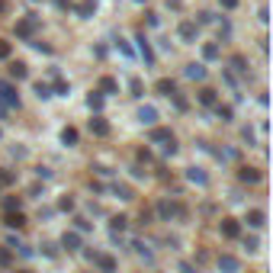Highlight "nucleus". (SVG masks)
Instances as JSON below:
<instances>
[{
    "label": "nucleus",
    "instance_id": "8fccbe9b",
    "mask_svg": "<svg viewBox=\"0 0 273 273\" xmlns=\"http://www.w3.org/2000/svg\"><path fill=\"white\" fill-rule=\"evenodd\" d=\"M218 6H225V10H235L238 0H218Z\"/></svg>",
    "mask_w": 273,
    "mask_h": 273
},
{
    "label": "nucleus",
    "instance_id": "cd10ccee",
    "mask_svg": "<svg viewBox=\"0 0 273 273\" xmlns=\"http://www.w3.org/2000/svg\"><path fill=\"white\" fill-rule=\"evenodd\" d=\"M170 138H174L170 129H151V141H170Z\"/></svg>",
    "mask_w": 273,
    "mask_h": 273
},
{
    "label": "nucleus",
    "instance_id": "a878e982",
    "mask_svg": "<svg viewBox=\"0 0 273 273\" xmlns=\"http://www.w3.org/2000/svg\"><path fill=\"white\" fill-rule=\"evenodd\" d=\"M61 141H65V145H77V129H61Z\"/></svg>",
    "mask_w": 273,
    "mask_h": 273
},
{
    "label": "nucleus",
    "instance_id": "864d4df0",
    "mask_svg": "<svg viewBox=\"0 0 273 273\" xmlns=\"http://www.w3.org/2000/svg\"><path fill=\"white\" fill-rule=\"evenodd\" d=\"M135 3H145V0H135Z\"/></svg>",
    "mask_w": 273,
    "mask_h": 273
},
{
    "label": "nucleus",
    "instance_id": "c756f323",
    "mask_svg": "<svg viewBox=\"0 0 273 273\" xmlns=\"http://www.w3.org/2000/svg\"><path fill=\"white\" fill-rule=\"evenodd\" d=\"M174 90H177V84H174V80H167V77H164V80H158V93H164V97H170Z\"/></svg>",
    "mask_w": 273,
    "mask_h": 273
},
{
    "label": "nucleus",
    "instance_id": "f3484780",
    "mask_svg": "<svg viewBox=\"0 0 273 273\" xmlns=\"http://www.w3.org/2000/svg\"><path fill=\"white\" fill-rule=\"evenodd\" d=\"M90 132L100 135V138H103V135H109V126H106L103 116H93V119H90Z\"/></svg>",
    "mask_w": 273,
    "mask_h": 273
},
{
    "label": "nucleus",
    "instance_id": "5701e85b",
    "mask_svg": "<svg viewBox=\"0 0 273 273\" xmlns=\"http://www.w3.org/2000/svg\"><path fill=\"white\" fill-rule=\"evenodd\" d=\"M129 90H132V97H135V100L145 97V84H141V77H132V80H129Z\"/></svg>",
    "mask_w": 273,
    "mask_h": 273
},
{
    "label": "nucleus",
    "instance_id": "58836bf2",
    "mask_svg": "<svg viewBox=\"0 0 273 273\" xmlns=\"http://www.w3.org/2000/svg\"><path fill=\"white\" fill-rule=\"evenodd\" d=\"M29 42H32V49H36V52H45V55H52V45H49V42H39V39H29Z\"/></svg>",
    "mask_w": 273,
    "mask_h": 273
},
{
    "label": "nucleus",
    "instance_id": "4468645a",
    "mask_svg": "<svg viewBox=\"0 0 273 273\" xmlns=\"http://www.w3.org/2000/svg\"><path fill=\"white\" fill-rule=\"evenodd\" d=\"M113 196L116 200H122V203H129V200H135V193H132V187H126V183H113Z\"/></svg>",
    "mask_w": 273,
    "mask_h": 273
},
{
    "label": "nucleus",
    "instance_id": "c03bdc74",
    "mask_svg": "<svg viewBox=\"0 0 273 273\" xmlns=\"http://www.w3.org/2000/svg\"><path fill=\"white\" fill-rule=\"evenodd\" d=\"M203 23H212V13H209V10H200V19H196V26H203Z\"/></svg>",
    "mask_w": 273,
    "mask_h": 273
},
{
    "label": "nucleus",
    "instance_id": "1a4fd4ad",
    "mask_svg": "<svg viewBox=\"0 0 273 273\" xmlns=\"http://www.w3.org/2000/svg\"><path fill=\"white\" fill-rule=\"evenodd\" d=\"M187 180L196 183V187H209V177H206L203 167H187Z\"/></svg>",
    "mask_w": 273,
    "mask_h": 273
},
{
    "label": "nucleus",
    "instance_id": "e433bc0d",
    "mask_svg": "<svg viewBox=\"0 0 273 273\" xmlns=\"http://www.w3.org/2000/svg\"><path fill=\"white\" fill-rule=\"evenodd\" d=\"M93 10H97V3H80V6H77V13H80L84 19H87V16H93Z\"/></svg>",
    "mask_w": 273,
    "mask_h": 273
},
{
    "label": "nucleus",
    "instance_id": "a19ab883",
    "mask_svg": "<svg viewBox=\"0 0 273 273\" xmlns=\"http://www.w3.org/2000/svg\"><path fill=\"white\" fill-rule=\"evenodd\" d=\"M42 254H45V257H58V248H55L52 241H45V244H42Z\"/></svg>",
    "mask_w": 273,
    "mask_h": 273
},
{
    "label": "nucleus",
    "instance_id": "37998d69",
    "mask_svg": "<svg viewBox=\"0 0 273 273\" xmlns=\"http://www.w3.org/2000/svg\"><path fill=\"white\" fill-rule=\"evenodd\" d=\"M36 177L39 180H52V167H36Z\"/></svg>",
    "mask_w": 273,
    "mask_h": 273
},
{
    "label": "nucleus",
    "instance_id": "a18cd8bd",
    "mask_svg": "<svg viewBox=\"0 0 273 273\" xmlns=\"http://www.w3.org/2000/svg\"><path fill=\"white\" fill-rule=\"evenodd\" d=\"M244 248H248V251H257V248H261V241H257V238H244Z\"/></svg>",
    "mask_w": 273,
    "mask_h": 273
},
{
    "label": "nucleus",
    "instance_id": "412c9836",
    "mask_svg": "<svg viewBox=\"0 0 273 273\" xmlns=\"http://www.w3.org/2000/svg\"><path fill=\"white\" fill-rule=\"evenodd\" d=\"M100 93H119V80L116 77H103L100 80Z\"/></svg>",
    "mask_w": 273,
    "mask_h": 273
},
{
    "label": "nucleus",
    "instance_id": "09e8293b",
    "mask_svg": "<svg viewBox=\"0 0 273 273\" xmlns=\"http://www.w3.org/2000/svg\"><path fill=\"white\" fill-rule=\"evenodd\" d=\"M0 58H10V42H3V39H0Z\"/></svg>",
    "mask_w": 273,
    "mask_h": 273
},
{
    "label": "nucleus",
    "instance_id": "7ed1b4c3",
    "mask_svg": "<svg viewBox=\"0 0 273 273\" xmlns=\"http://www.w3.org/2000/svg\"><path fill=\"white\" fill-rule=\"evenodd\" d=\"M177 36H180L183 42H196V36H200V26H196L193 19H183V23L177 26Z\"/></svg>",
    "mask_w": 273,
    "mask_h": 273
},
{
    "label": "nucleus",
    "instance_id": "72a5a7b5",
    "mask_svg": "<svg viewBox=\"0 0 273 273\" xmlns=\"http://www.w3.org/2000/svg\"><path fill=\"white\" fill-rule=\"evenodd\" d=\"M13 180H16V174H13V170H6V167L0 170V187H10Z\"/></svg>",
    "mask_w": 273,
    "mask_h": 273
},
{
    "label": "nucleus",
    "instance_id": "ea45409f",
    "mask_svg": "<svg viewBox=\"0 0 273 273\" xmlns=\"http://www.w3.org/2000/svg\"><path fill=\"white\" fill-rule=\"evenodd\" d=\"M58 209H61V212H71V209H74V200H71V196H61Z\"/></svg>",
    "mask_w": 273,
    "mask_h": 273
},
{
    "label": "nucleus",
    "instance_id": "5fc2aeb1",
    "mask_svg": "<svg viewBox=\"0 0 273 273\" xmlns=\"http://www.w3.org/2000/svg\"><path fill=\"white\" fill-rule=\"evenodd\" d=\"M0 135H3V132H0Z\"/></svg>",
    "mask_w": 273,
    "mask_h": 273
},
{
    "label": "nucleus",
    "instance_id": "de8ad7c7",
    "mask_svg": "<svg viewBox=\"0 0 273 273\" xmlns=\"http://www.w3.org/2000/svg\"><path fill=\"white\" fill-rule=\"evenodd\" d=\"M6 264H10V251L0 248V267H6Z\"/></svg>",
    "mask_w": 273,
    "mask_h": 273
},
{
    "label": "nucleus",
    "instance_id": "9b49d317",
    "mask_svg": "<svg viewBox=\"0 0 273 273\" xmlns=\"http://www.w3.org/2000/svg\"><path fill=\"white\" fill-rule=\"evenodd\" d=\"M218 228H222L225 238H238V235H241V225H238L235 218H222V225H218Z\"/></svg>",
    "mask_w": 273,
    "mask_h": 273
},
{
    "label": "nucleus",
    "instance_id": "4c0bfd02",
    "mask_svg": "<svg viewBox=\"0 0 273 273\" xmlns=\"http://www.w3.org/2000/svg\"><path fill=\"white\" fill-rule=\"evenodd\" d=\"M218 36H222V39H231V23H228V19H222V23H218Z\"/></svg>",
    "mask_w": 273,
    "mask_h": 273
},
{
    "label": "nucleus",
    "instance_id": "dca6fc26",
    "mask_svg": "<svg viewBox=\"0 0 273 273\" xmlns=\"http://www.w3.org/2000/svg\"><path fill=\"white\" fill-rule=\"evenodd\" d=\"M238 180H241V183H257V180H261V170H257V167H241V170H238Z\"/></svg>",
    "mask_w": 273,
    "mask_h": 273
},
{
    "label": "nucleus",
    "instance_id": "473e14b6",
    "mask_svg": "<svg viewBox=\"0 0 273 273\" xmlns=\"http://www.w3.org/2000/svg\"><path fill=\"white\" fill-rule=\"evenodd\" d=\"M126 225H129V218H126V215H113V218H109V228H113V231H122Z\"/></svg>",
    "mask_w": 273,
    "mask_h": 273
},
{
    "label": "nucleus",
    "instance_id": "0eeeda50",
    "mask_svg": "<svg viewBox=\"0 0 273 273\" xmlns=\"http://www.w3.org/2000/svg\"><path fill=\"white\" fill-rule=\"evenodd\" d=\"M93 264H97V270H100V273H116V267H119V264H116V257L100 254V251H97V257H93Z\"/></svg>",
    "mask_w": 273,
    "mask_h": 273
},
{
    "label": "nucleus",
    "instance_id": "393cba45",
    "mask_svg": "<svg viewBox=\"0 0 273 273\" xmlns=\"http://www.w3.org/2000/svg\"><path fill=\"white\" fill-rule=\"evenodd\" d=\"M215 113H218V119H222V122H231V119H235V109H231V106L215 103Z\"/></svg>",
    "mask_w": 273,
    "mask_h": 273
},
{
    "label": "nucleus",
    "instance_id": "bb28decb",
    "mask_svg": "<svg viewBox=\"0 0 273 273\" xmlns=\"http://www.w3.org/2000/svg\"><path fill=\"white\" fill-rule=\"evenodd\" d=\"M170 100H174V106L180 109V113H187V109H190V100L183 97V93H177V90H174V93H170Z\"/></svg>",
    "mask_w": 273,
    "mask_h": 273
},
{
    "label": "nucleus",
    "instance_id": "49530a36",
    "mask_svg": "<svg viewBox=\"0 0 273 273\" xmlns=\"http://www.w3.org/2000/svg\"><path fill=\"white\" fill-rule=\"evenodd\" d=\"M180 273H200V270H196L190 261H180Z\"/></svg>",
    "mask_w": 273,
    "mask_h": 273
},
{
    "label": "nucleus",
    "instance_id": "7c9ffc66",
    "mask_svg": "<svg viewBox=\"0 0 273 273\" xmlns=\"http://www.w3.org/2000/svg\"><path fill=\"white\" fill-rule=\"evenodd\" d=\"M36 97H39V100H52L55 93H52L49 84H42V80H39V84H36Z\"/></svg>",
    "mask_w": 273,
    "mask_h": 273
},
{
    "label": "nucleus",
    "instance_id": "f257e3e1",
    "mask_svg": "<svg viewBox=\"0 0 273 273\" xmlns=\"http://www.w3.org/2000/svg\"><path fill=\"white\" fill-rule=\"evenodd\" d=\"M154 212L161 215V222H170V218H187V206H180V203H170V200H161L158 206H154Z\"/></svg>",
    "mask_w": 273,
    "mask_h": 273
},
{
    "label": "nucleus",
    "instance_id": "aec40b11",
    "mask_svg": "<svg viewBox=\"0 0 273 273\" xmlns=\"http://www.w3.org/2000/svg\"><path fill=\"white\" fill-rule=\"evenodd\" d=\"M231 71H238V74H248V58H244V55H231Z\"/></svg>",
    "mask_w": 273,
    "mask_h": 273
},
{
    "label": "nucleus",
    "instance_id": "c85d7f7f",
    "mask_svg": "<svg viewBox=\"0 0 273 273\" xmlns=\"http://www.w3.org/2000/svg\"><path fill=\"white\" fill-rule=\"evenodd\" d=\"M132 248H135V251H138V257H145V261H148V264H151V261H154V254H151V251H148V244H145V241H135V244H132Z\"/></svg>",
    "mask_w": 273,
    "mask_h": 273
},
{
    "label": "nucleus",
    "instance_id": "ddd939ff",
    "mask_svg": "<svg viewBox=\"0 0 273 273\" xmlns=\"http://www.w3.org/2000/svg\"><path fill=\"white\" fill-rule=\"evenodd\" d=\"M138 122L141 126H154V122H158V109L154 106H141L138 109Z\"/></svg>",
    "mask_w": 273,
    "mask_h": 273
},
{
    "label": "nucleus",
    "instance_id": "a211bd4d",
    "mask_svg": "<svg viewBox=\"0 0 273 273\" xmlns=\"http://www.w3.org/2000/svg\"><path fill=\"white\" fill-rule=\"evenodd\" d=\"M183 74H187L190 80H203V77H206V65H196V61H193V65H187V71H183Z\"/></svg>",
    "mask_w": 273,
    "mask_h": 273
},
{
    "label": "nucleus",
    "instance_id": "79ce46f5",
    "mask_svg": "<svg viewBox=\"0 0 273 273\" xmlns=\"http://www.w3.org/2000/svg\"><path fill=\"white\" fill-rule=\"evenodd\" d=\"M116 45H119V52L126 55V58H132V49H129V42H126V39H116Z\"/></svg>",
    "mask_w": 273,
    "mask_h": 273
},
{
    "label": "nucleus",
    "instance_id": "3c124183",
    "mask_svg": "<svg viewBox=\"0 0 273 273\" xmlns=\"http://www.w3.org/2000/svg\"><path fill=\"white\" fill-rule=\"evenodd\" d=\"M55 6L58 10H71V0H55Z\"/></svg>",
    "mask_w": 273,
    "mask_h": 273
},
{
    "label": "nucleus",
    "instance_id": "423d86ee",
    "mask_svg": "<svg viewBox=\"0 0 273 273\" xmlns=\"http://www.w3.org/2000/svg\"><path fill=\"white\" fill-rule=\"evenodd\" d=\"M61 248H65V251H80V248H84L80 231H65V235H61Z\"/></svg>",
    "mask_w": 273,
    "mask_h": 273
},
{
    "label": "nucleus",
    "instance_id": "6ab92c4d",
    "mask_svg": "<svg viewBox=\"0 0 273 273\" xmlns=\"http://www.w3.org/2000/svg\"><path fill=\"white\" fill-rule=\"evenodd\" d=\"M3 222H6V228H23V225H26V215H23V212H6Z\"/></svg>",
    "mask_w": 273,
    "mask_h": 273
},
{
    "label": "nucleus",
    "instance_id": "f03ea898",
    "mask_svg": "<svg viewBox=\"0 0 273 273\" xmlns=\"http://www.w3.org/2000/svg\"><path fill=\"white\" fill-rule=\"evenodd\" d=\"M0 103L16 106V109H19V90L10 84V80H0Z\"/></svg>",
    "mask_w": 273,
    "mask_h": 273
},
{
    "label": "nucleus",
    "instance_id": "9d476101",
    "mask_svg": "<svg viewBox=\"0 0 273 273\" xmlns=\"http://www.w3.org/2000/svg\"><path fill=\"white\" fill-rule=\"evenodd\" d=\"M244 222L251 225V228H264L267 225V215H264V209H248V218Z\"/></svg>",
    "mask_w": 273,
    "mask_h": 273
},
{
    "label": "nucleus",
    "instance_id": "b1692460",
    "mask_svg": "<svg viewBox=\"0 0 273 273\" xmlns=\"http://www.w3.org/2000/svg\"><path fill=\"white\" fill-rule=\"evenodd\" d=\"M87 106H90L93 113H100V109H103V93H100V90H93L90 97H87Z\"/></svg>",
    "mask_w": 273,
    "mask_h": 273
},
{
    "label": "nucleus",
    "instance_id": "6e6552de",
    "mask_svg": "<svg viewBox=\"0 0 273 273\" xmlns=\"http://www.w3.org/2000/svg\"><path fill=\"white\" fill-rule=\"evenodd\" d=\"M135 42H138V55H141V58H145V65L151 68V65H154V52H151V45H148L145 32H138V36H135Z\"/></svg>",
    "mask_w": 273,
    "mask_h": 273
},
{
    "label": "nucleus",
    "instance_id": "f704fd0d",
    "mask_svg": "<svg viewBox=\"0 0 273 273\" xmlns=\"http://www.w3.org/2000/svg\"><path fill=\"white\" fill-rule=\"evenodd\" d=\"M74 231H90V222L84 215H74Z\"/></svg>",
    "mask_w": 273,
    "mask_h": 273
},
{
    "label": "nucleus",
    "instance_id": "20e7f679",
    "mask_svg": "<svg viewBox=\"0 0 273 273\" xmlns=\"http://www.w3.org/2000/svg\"><path fill=\"white\" fill-rule=\"evenodd\" d=\"M36 26H39V19H36V16L19 19V23H16V36H19V39H32V36H36Z\"/></svg>",
    "mask_w": 273,
    "mask_h": 273
},
{
    "label": "nucleus",
    "instance_id": "c9c22d12",
    "mask_svg": "<svg viewBox=\"0 0 273 273\" xmlns=\"http://www.w3.org/2000/svg\"><path fill=\"white\" fill-rule=\"evenodd\" d=\"M55 93H58V97H68V93H71V84H65V80H55Z\"/></svg>",
    "mask_w": 273,
    "mask_h": 273
},
{
    "label": "nucleus",
    "instance_id": "f8f14e48",
    "mask_svg": "<svg viewBox=\"0 0 273 273\" xmlns=\"http://www.w3.org/2000/svg\"><path fill=\"white\" fill-rule=\"evenodd\" d=\"M10 77L26 80L29 77V65H26V61H10Z\"/></svg>",
    "mask_w": 273,
    "mask_h": 273
},
{
    "label": "nucleus",
    "instance_id": "4be33fe9",
    "mask_svg": "<svg viewBox=\"0 0 273 273\" xmlns=\"http://www.w3.org/2000/svg\"><path fill=\"white\" fill-rule=\"evenodd\" d=\"M218 55H222V49H218L215 42H206V45H203V58H206V61H215Z\"/></svg>",
    "mask_w": 273,
    "mask_h": 273
},
{
    "label": "nucleus",
    "instance_id": "2eb2a0df",
    "mask_svg": "<svg viewBox=\"0 0 273 273\" xmlns=\"http://www.w3.org/2000/svg\"><path fill=\"white\" fill-rule=\"evenodd\" d=\"M196 100H200L203 106H215V103H218V93L212 90V87H203V90L196 93Z\"/></svg>",
    "mask_w": 273,
    "mask_h": 273
},
{
    "label": "nucleus",
    "instance_id": "2f4dec72",
    "mask_svg": "<svg viewBox=\"0 0 273 273\" xmlns=\"http://www.w3.org/2000/svg\"><path fill=\"white\" fill-rule=\"evenodd\" d=\"M19 206H23V203H19V196H6V200H3V209H6V212H19Z\"/></svg>",
    "mask_w": 273,
    "mask_h": 273
},
{
    "label": "nucleus",
    "instance_id": "603ef678",
    "mask_svg": "<svg viewBox=\"0 0 273 273\" xmlns=\"http://www.w3.org/2000/svg\"><path fill=\"white\" fill-rule=\"evenodd\" d=\"M16 273H32V270H16Z\"/></svg>",
    "mask_w": 273,
    "mask_h": 273
},
{
    "label": "nucleus",
    "instance_id": "39448f33",
    "mask_svg": "<svg viewBox=\"0 0 273 273\" xmlns=\"http://www.w3.org/2000/svg\"><path fill=\"white\" fill-rule=\"evenodd\" d=\"M218 270L222 273H238L241 270V261L235 254H218Z\"/></svg>",
    "mask_w": 273,
    "mask_h": 273
}]
</instances>
